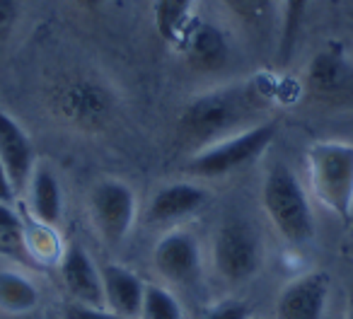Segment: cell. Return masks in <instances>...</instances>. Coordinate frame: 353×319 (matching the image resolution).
I'll return each instance as SVG.
<instances>
[{
  "label": "cell",
  "instance_id": "obj_1",
  "mask_svg": "<svg viewBox=\"0 0 353 319\" xmlns=\"http://www.w3.org/2000/svg\"><path fill=\"white\" fill-rule=\"evenodd\" d=\"M264 99L254 85L240 83L196 94L179 116V138L187 145L201 147L250 128V121L261 112Z\"/></svg>",
  "mask_w": 353,
  "mask_h": 319
},
{
  "label": "cell",
  "instance_id": "obj_2",
  "mask_svg": "<svg viewBox=\"0 0 353 319\" xmlns=\"http://www.w3.org/2000/svg\"><path fill=\"white\" fill-rule=\"evenodd\" d=\"M261 206L271 225L290 247H305L314 237L312 203L295 177V172L283 163H276L266 172L261 184Z\"/></svg>",
  "mask_w": 353,
  "mask_h": 319
},
{
  "label": "cell",
  "instance_id": "obj_3",
  "mask_svg": "<svg viewBox=\"0 0 353 319\" xmlns=\"http://www.w3.org/2000/svg\"><path fill=\"white\" fill-rule=\"evenodd\" d=\"M305 160L314 198L339 220L353 218V143L317 141Z\"/></svg>",
  "mask_w": 353,
  "mask_h": 319
},
{
  "label": "cell",
  "instance_id": "obj_4",
  "mask_svg": "<svg viewBox=\"0 0 353 319\" xmlns=\"http://www.w3.org/2000/svg\"><path fill=\"white\" fill-rule=\"evenodd\" d=\"M49 109L78 131H102L114 114V94L104 83L85 75L63 78L49 90Z\"/></svg>",
  "mask_w": 353,
  "mask_h": 319
},
{
  "label": "cell",
  "instance_id": "obj_5",
  "mask_svg": "<svg viewBox=\"0 0 353 319\" xmlns=\"http://www.w3.org/2000/svg\"><path fill=\"white\" fill-rule=\"evenodd\" d=\"M276 136L274 123H254L245 131L201 147L187 163V172L199 179H223L259 160Z\"/></svg>",
  "mask_w": 353,
  "mask_h": 319
},
{
  "label": "cell",
  "instance_id": "obj_6",
  "mask_svg": "<svg viewBox=\"0 0 353 319\" xmlns=\"http://www.w3.org/2000/svg\"><path fill=\"white\" fill-rule=\"evenodd\" d=\"M264 261L261 237L252 223L228 218L213 235V264L221 278L230 285H242L254 278Z\"/></svg>",
  "mask_w": 353,
  "mask_h": 319
},
{
  "label": "cell",
  "instance_id": "obj_7",
  "mask_svg": "<svg viewBox=\"0 0 353 319\" xmlns=\"http://www.w3.org/2000/svg\"><path fill=\"white\" fill-rule=\"evenodd\" d=\"M90 218L107 245H121L136 223V194L121 179H102L90 192Z\"/></svg>",
  "mask_w": 353,
  "mask_h": 319
},
{
  "label": "cell",
  "instance_id": "obj_8",
  "mask_svg": "<svg viewBox=\"0 0 353 319\" xmlns=\"http://www.w3.org/2000/svg\"><path fill=\"white\" fill-rule=\"evenodd\" d=\"M201 247L189 230L172 227L152 249V266L172 285H194L201 276Z\"/></svg>",
  "mask_w": 353,
  "mask_h": 319
},
{
  "label": "cell",
  "instance_id": "obj_9",
  "mask_svg": "<svg viewBox=\"0 0 353 319\" xmlns=\"http://www.w3.org/2000/svg\"><path fill=\"white\" fill-rule=\"evenodd\" d=\"M305 88L317 102L351 104L353 102V63L339 46L329 44L317 51L305 73Z\"/></svg>",
  "mask_w": 353,
  "mask_h": 319
},
{
  "label": "cell",
  "instance_id": "obj_10",
  "mask_svg": "<svg viewBox=\"0 0 353 319\" xmlns=\"http://www.w3.org/2000/svg\"><path fill=\"white\" fill-rule=\"evenodd\" d=\"M332 293L327 271H307L293 278L279 295L276 317L279 319H322Z\"/></svg>",
  "mask_w": 353,
  "mask_h": 319
},
{
  "label": "cell",
  "instance_id": "obj_11",
  "mask_svg": "<svg viewBox=\"0 0 353 319\" xmlns=\"http://www.w3.org/2000/svg\"><path fill=\"white\" fill-rule=\"evenodd\" d=\"M208 203V192L196 182H174L157 189L148 201L145 218L150 225H172L196 216Z\"/></svg>",
  "mask_w": 353,
  "mask_h": 319
},
{
  "label": "cell",
  "instance_id": "obj_12",
  "mask_svg": "<svg viewBox=\"0 0 353 319\" xmlns=\"http://www.w3.org/2000/svg\"><path fill=\"white\" fill-rule=\"evenodd\" d=\"M0 163L6 165L8 177L20 196L37 167V152L30 133L3 107H0Z\"/></svg>",
  "mask_w": 353,
  "mask_h": 319
},
{
  "label": "cell",
  "instance_id": "obj_13",
  "mask_svg": "<svg viewBox=\"0 0 353 319\" xmlns=\"http://www.w3.org/2000/svg\"><path fill=\"white\" fill-rule=\"evenodd\" d=\"M61 283L70 295V302L80 305H104L102 274L94 266L92 256L80 245H68L59 259Z\"/></svg>",
  "mask_w": 353,
  "mask_h": 319
},
{
  "label": "cell",
  "instance_id": "obj_14",
  "mask_svg": "<svg viewBox=\"0 0 353 319\" xmlns=\"http://www.w3.org/2000/svg\"><path fill=\"white\" fill-rule=\"evenodd\" d=\"M184 59L199 73H216V70L225 68L228 59H230V46L228 39L218 27L208 25V22H194L184 32Z\"/></svg>",
  "mask_w": 353,
  "mask_h": 319
},
{
  "label": "cell",
  "instance_id": "obj_15",
  "mask_svg": "<svg viewBox=\"0 0 353 319\" xmlns=\"http://www.w3.org/2000/svg\"><path fill=\"white\" fill-rule=\"evenodd\" d=\"M99 274H102L104 307L112 309L114 314H119L123 319H138L145 283L131 269H126L121 264L102 266Z\"/></svg>",
  "mask_w": 353,
  "mask_h": 319
},
{
  "label": "cell",
  "instance_id": "obj_16",
  "mask_svg": "<svg viewBox=\"0 0 353 319\" xmlns=\"http://www.w3.org/2000/svg\"><path fill=\"white\" fill-rule=\"evenodd\" d=\"M25 194L32 218L41 225L59 227L61 213H63V192H61V184L56 179L54 169L37 163L34 172H32L30 182L25 187Z\"/></svg>",
  "mask_w": 353,
  "mask_h": 319
},
{
  "label": "cell",
  "instance_id": "obj_17",
  "mask_svg": "<svg viewBox=\"0 0 353 319\" xmlns=\"http://www.w3.org/2000/svg\"><path fill=\"white\" fill-rule=\"evenodd\" d=\"M41 293L37 283L17 269H0V312L22 317L39 307Z\"/></svg>",
  "mask_w": 353,
  "mask_h": 319
},
{
  "label": "cell",
  "instance_id": "obj_18",
  "mask_svg": "<svg viewBox=\"0 0 353 319\" xmlns=\"http://www.w3.org/2000/svg\"><path fill=\"white\" fill-rule=\"evenodd\" d=\"M0 256L12 261H27V235L25 225L12 211L10 203L0 201Z\"/></svg>",
  "mask_w": 353,
  "mask_h": 319
},
{
  "label": "cell",
  "instance_id": "obj_19",
  "mask_svg": "<svg viewBox=\"0 0 353 319\" xmlns=\"http://www.w3.org/2000/svg\"><path fill=\"white\" fill-rule=\"evenodd\" d=\"M307 6L310 0H283V6H281V44H279L281 63H288L290 56H293Z\"/></svg>",
  "mask_w": 353,
  "mask_h": 319
},
{
  "label": "cell",
  "instance_id": "obj_20",
  "mask_svg": "<svg viewBox=\"0 0 353 319\" xmlns=\"http://www.w3.org/2000/svg\"><path fill=\"white\" fill-rule=\"evenodd\" d=\"M138 319H184V309L172 290L157 283H145Z\"/></svg>",
  "mask_w": 353,
  "mask_h": 319
},
{
  "label": "cell",
  "instance_id": "obj_21",
  "mask_svg": "<svg viewBox=\"0 0 353 319\" xmlns=\"http://www.w3.org/2000/svg\"><path fill=\"white\" fill-rule=\"evenodd\" d=\"M192 3L194 0H157V27L165 39H172L182 30Z\"/></svg>",
  "mask_w": 353,
  "mask_h": 319
},
{
  "label": "cell",
  "instance_id": "obj_22",
  "mask_svg": "<svg viewBox=\"0 0 353 319\" xmlns=\"http://www.w3.org/2000/svg\"><path fill=\"white\" fill-rule=\"evenodd\" d=\"M225 6L237 20L254 25V22H259L269 12L271 0H225Z\"/></svg>",
  "mask_w": 353,
  "mask_h": 319
},
{
  "label": "cell",
  "instance_id": "obj_23",
  "mask_svg": "<svg viewBox=\"0 0 353 319\" xmlns=\"http://www.w3.org/2000/svg\"><path fill=\"white\" fill-rule=\"evenodd\" d=\"M203 319H252V309H250V305L242 302V300L228 298V300H223V302L213 305Z\"/></svg>",
  "mask_w": 353,
  "mask_h": 319
},
{
  "label": "cell",
  "instance_id": "obj_24",
  "mask_svg": "<svg viewBox=\"0 0 353 319\" xmlns=\"http://www.w3.org/2000/svg\"><path fill=\"white\" fill-rule=\"evenodd\" d=\"M61 319H123L119 314H114L112 309H107L104 305H80V302H68L61 312Z\"/></svg>",
  "mask_w": 353,
  "mask_h": 319
},
{
  "label": "cell",
  "instance_id": "obj_25",
  "mask_svg": "<svg viewBox=\"0 0 353 319\" xmlns=\"http://www.w3.org/2000/svg\"><path fill=\"white\" fill-rule=\"evenodd\" d=\"M15 22H17V3L15 0H0V44L8 41Z\"/></svg>",
  "mask_w": 353,
  "mask_h": 319
},
{
  "label": "cell",
  "instance_id": "obj_26",
  "mask_svg": "<svg viewBox=\"0 0 353 319\" xmlns=\"http://www.w3.org/2000/svg\"><path fill=\"white\" fill-rule=\"evenodd\" d=\"M15 198H17V192H15V187H12V182H10V177H8V169H6V165L0 163V201L3 203H15Z\"/></svg>",
  "mask_w": 353,
  "mask_h": 319
},
{
  "label": "cell",
  "instance_id": "obj_27",
  "mask_svg": "<svg viewBox=\"0 0 353 319\" xmlns=\"http://www.w3.org/2000/svg\"><path fill=\"white\" fill-rule=\"evenodd\" d=\"M80 8H85V10H94V8H99V6H104L107 0H75Z\"/></svg>",
  "mask_w": 353,
  "mask_h": 319
},
{
  "label": "cell",
  "instance_id": "obj_28",
  "mask_svg": "<svg viewBox=\"0 0 353 319\" xmlns=\"http://www.w3.org/2000/svg\"><path fill=\"white\" fill-rule=\"evenodd\" d=\"M343 319H353V298L348 300V307H346V317Z\"/></svg>",
  "mask_w": 353,
  "mask_h": 319
},
{
  "label": "cell",
  "instance_id": "obj_29",
  "mask_svg": "<svg viewBox=\"0 0 353 319\" xmlns=\"http://www.w3.org/2000/svg\"><path fill=\"white\" fill-rule=\"evenodd\" d=\"M348 251H351V259H353V242H351V247H348Z\"/></svg>",
  "mask_w": 353,
  "mask_h": 319
},
{
  "label": "cell",
  "instance_id": "obj_30",
  "mask_svg": "<svg viewBox=\"0 0 353 319\" xmlns=\"http://www.w3.org/2000/svg\"><path fill=\"white\" fill-rule=\"evenodd\" d=\"M252 319H259V317H252Z\"/></svg>",
  "mask_w": 353,
  "mask_h": 319
}]
</instances>
